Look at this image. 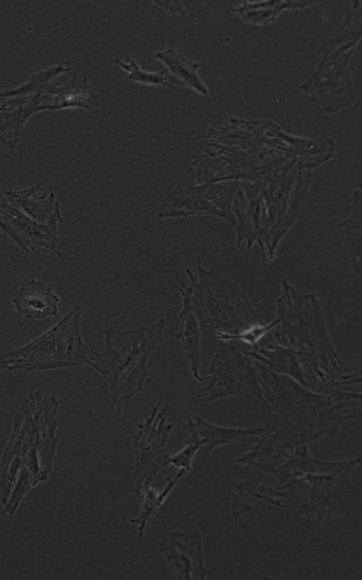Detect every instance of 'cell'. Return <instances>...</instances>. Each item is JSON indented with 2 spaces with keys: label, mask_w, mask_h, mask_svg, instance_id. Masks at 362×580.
<instances>
[{
  "label": "cell",
  "mask_w": 362,
  "mask_h": 580,
  "mask_svg": "<svg viewBox=\"0 0 362 580\" xmlns=\"http://www.w3.org/2000/svg\"><path fill=\"white\" fill-rule=\"evenodd\" d=\"M276 314L275 339L305 360L307 388L324 392L349 372L332 341L322 306L315 294L301 295L283 280Z\"/></svg>",
  "instance_id": "6da1fadb"
},
{
  "label": "cell",
  "mask_w": 362,
  "mask_h": 580,
  "mask_svg": "<svg viewBox=\"0 0 362 580\" xmlns=\"http://www.w3.org/2000/svg\"><path fill=\"white\" fill-rule=\"evenodd\" d=\"M60 401L31 389L16 411L12 431L1 459V501L7 502L18 472L27 473L35 486L52 472L59 438L56 436Z\"/></svg>",
  "instance_id": "7a4b0ae2"
},
{
  "label": "cell",
  "mask_w": 362,
  "mask_h": 580,
  "mask_svg": "<svg viewBox=\"0 0 362 580\" xmlns=\"http://www.w3.org/2000/svg\"><path fill=\"white\" fill-rule=\"evenodd\" d=\"M269 423L285 425L307 441L335 434L349 420L361 417V402L316 392L257 362Z\"/></svg>",
  "instance_id": "3957f363"
},
{
  "label": "cell",
  "mask_w": 362,
  "mask_h": 580,
  "mask_svg": "<svg viewBox=\"0 0 362 580\" xmlns=\"http://www.w3.org/2000/svg\"><path fill=\"white\" fill-rule=\"evenodd\" d=\"M166 326L165 319L131 329H103V350L91 358L90 367L106 381L110 407L119 416L140 392L149 375L147 362L161 345Z\"/></svg>",
  "instance_id": "277c9868"
},
{
  "label": "cell",
  "mask_w": 362,
  "mask_h": 580,
  "mask_svg": "<svg viewBox=\"0 0 362 580\" xmlns=\"http://www.w3.org/2000/svg\"><path fill=\"white\" fill-rule=\"evenodd\" d=\"M83 306L79 301L54 326L25 346L0 354V370L36 372L90 366L97 351L81 334Z\"/></svg>",
  "instance_id": "5b68a950"
},
{
  "label": "cell",
  "mask_w": 362,
  "mask_h": 580,
  "mask_svg": "<svg viewBox=\"0 0 362 580\" xmlns=\"http://www.w3.org/2000/svg\"><path fill=\"white\" fill-rule=\"evenodd\" d=\"M193 311L202 336L236 334L260 322L248 297L232 282L204 268L187 269Z\"/></svg>",
  "instance_id": "8992f818"
},
{
  "label": "cell",
  "mask_w": 362,
  "mask_h": 580,
  "mask_svg": "<svg viewBox=\"0 0 362 580\" xmlns=\"http://www.w3.org/2000/svg\"><path fill=\"white\" fill-rule=\"evenodd\" d=\"M352 11L320 47L321 58L300 89L326 113L350 106L356 97L349 73V60L361 35V19Z\"/></svg>",
  "instance_id": "52a82bcc"
},
{
  "label": "cell",
  "mask_w": 362,
  "mask_h": 580,
  "mask_svg": "<svg viewBox=\"0 0 362 580\" xmlns=\"http://www.w3.org/2000/svg\"><path fill=\"white\" fill-rule=\"evenodd\" d=\"M32 186L6 191L8 202L0 207V227L26 251L45 247L62 257L57 250V224L62 222L57 188Z\"/></svg>",
  "instance_id": "ba28073f"
},
{
  "label": "cell",
  "mask_w": 362,
  "mask_h": 580,
  "mask_svg": "<svg viewBox=\"0 0 362 580\" xmlns=\"http://www.w3.org/2000/svg\"><path fill=\"white\" fill-rule=\"evenodd\" d=\"M209 380L204 387L210 400L239 397L264 411V398L257 363L237 342H222L207 370Z\"/></svg>",
  "instance_id": "9c48e42d"
},
{
  "label": "cell",
  "mask_w": 362,
  "mask_h": 580,
  "mask_svg": "<svg viewBox=\"0 0 362 580\" xmlns=\"http://www.w3.org/2000/svg\"><path fill=\"white\" fill-rule=\"evenodd\" d=\"M162 403L161 399L151 414L137 424L133 436L135 452L133 477L137 494L144 487L152 484L159 471L167 466L169 455L166 447L174 426L164 416Z\"/></svg>",
  "instance_id": "30bf717a"
},
{
  "label": "cell",
  "mask_w": 362,
  "mask_h": 580,
  "mask_svg": "<svg viewBox=\"0 0 362 580\" xmlns=\"http://www.w3.org/2000/svg\"><path fill=\"white\" fill-rule=\"evenodd\" d=\"M159 547L176 579H205L200 533H167L159 542Z\"/></svg>",
  "instance_id": "8fae6325"
},
{
  "label": "cell",
  "mask_w": 362,
  "mask_h": 580,
  "mask_svg": "<svg viewBox=\"0 0 362 580\" xmlns=\"http://www.w3.org/2000/svg\"><path fill=\"white\" fill-rule=\"evenodd\" d=\"M42 110L40 92L22 93L14 89L0 91V144L9 149H14L28 118Z\"/></svg>",
  "instance_id": "7c38bea8"
},
{
  "label": "cell",
  "mask_w": 362,
  "mask_h": 580,
  "mask_svg": "<svg viewBox=\"0 0 362 580\" xmlns=\"http://www.w3.org/2000/svg\"><path fill=\"white\" fill-rule=\"evenodd\" d=\"M188 437L186 440L198 444L203 450V457L215 448L244 439L251 436L264 434L266 428H230L218 426L200 416L188 417Z\"/></svg>",
  "instance_id": "4fadbf2b"
},
{
  "label": "cell",
  "mask_w": 362,
  "mask_h": 580,
  "mask_svg": "<svg viewBox=\"0 0 362 580\" xmlns=\"http://www.w3.org/2000/svg\"><path fill=\"white\" fill-rule=\"evenodd\" d=\"M181 307L179 312L180 330L176 334L189 361L193 378L200 382L204 380L200 374L201 362L202 334L199 323L193 311L191 288L180 281Z\"/></svg>",
  "instance_id": "5bb4252c"
},
{
  "label": "cell",
  "mask_w": 362,
  "mask_h": 580,
  "mask_svg": "<svg viewBox=\"0 0 362 580\" xmlns=\"http://www.w3.org/2000/svg\"><path fill=\"white\" fill-rule=\"evenodd\" d=\"M16 311L30 319H44L58 314L59 297L45 283L32 279L22 284L12 299Z\"/></svg>",
  "instance_id": "9a60e30c"
},
{
  "label": "cell",
  "mask_w": 362,
  "mask_h": 580,
  "mask_svg": "<svg viewBox=\"0 0 362 580\" xmlns=\"http://www.w3.org/2000/svg\"><path fill=\"white\" fill-rule=\"evenodd\" d=\"M251 348L246 352L252 359L307 387L305 360L298 351L280 343L268 344L264 347L258 345Z\"/></svg>",
  "instance_id": "2e32d148"
},
{
  "label": "cell",
  "mask_w": 362,
  "mask_h": 580,
  "mask_svg": "<svg viewBox=\"0 0 362 580\" xmlns=\"http://www.w3.org/2000/svg\"><path fill=\"white\" fill-rule=\"evenodd\" d=\"M222 217L217 208L195 191H168L162 200L157 216L160 218H187L195 215Z\"/></svg>",
  "instance_id": "e0dca14e"
},
{
  "label": "cell",
  "mask_w": 362,
  "mask_h": 580,
  "mask_svg": "<svg viewBox=\"0 0 362 580\" xmlns=\"http://www.w3.org/2000/svg\"><path fill=\"white\" fill-rule=\"evenodd\" d=\"M50 110L64 108H103L91 89L87 73L78 79L75 76L64 85L53 83L48 89Z\"/></svg>",
  "instance_id": "ac0fdd59"
},
{
  "label": "cell",
  "mask_w": 362,
  "mask_h": 580,
  "mask_svg": "<svg viewBox=\"0 0 362 580\" xmlns=\"http://www.w3.org/2000/svg\"><path fill=\"white\" fill-rule=\"evenodd\" d=\"M154 56L166 67V70L176 80L178 85L186 86L202 95L208 93L198 74L200 64L188 60L183 53L172 47L157 51Z\"/></svg>",
  "instance_id": "d6986e66"
},
{
  "label": "cell",
  "mask_w": 362,
  "mask_h": 580,
  "mask_svg": "<svg viewBox=\"0 0 362 580\" xmlns=\"http://www.w3.org/2000/svg\"><path fill=\"white\" fill-rule=\"evenodd\" d=\"M186 472L179 470L174 477H169L166 484L162 490H158L152 484L142 488L137 496L142 499V504L137 516L130 521L137 528L138 536L142 538L157 511L163 504L178 481Z\"/></svg>",
  "instance_id": "ffe728a7"
},
{
  "label": "cell",
  "mask_w": 362,
  "mask_h": 580,
  "mask_svg": "<svg viewBox=\"0 0 362 580\" xmlns=\"http://www.w3.org/2000/svg\"><path fill=\"white\" fill-rule=\"evenodd\" d=\"M310 1H265L249 4L245 2L239 8H234L233 11L239 13L240 16L249 23L266 25L273 22L283 9L301 8L310 4Z\"/></svg>",
  "instance_id": "44dd1931"
},
{
  "label": "cell",
  "mask_w": 362,
  "mask_h": 580,
  "mask_svg": "<svg viewBox=\"0 0 362 580\" xmlns=\"http://www.w3.org/2000/svg\"><path fill=\"white\" fill-rule=\"evenodd\" d=\"M113 62L128 73V79L132 81L149 86H167L169 84L178 85L176 80L166 69L148 72L141 69L134 59L126 62L120 59H115Z\"/></svg>",
  "instance_id": "7402d4cb"
},
{
  "label": "cell",
  "mask_w": 362,
  "mask_h": 580,
  "mask_svg": "<svg viewBox=\"0 0 362 580\" xmlns=\"http://www.w3.org/2000/svg\"><path fill=\"white\" fill-rule=\"evenodd\" d=\"M278 324L276 318L272 322L264 324L261 322L251 325L250 326L236 333V334H217L215 338L222 342L233 341L243 343L248 346L254 347L258 346L259 341L271 330L276 328Z\"/></svg>",
  "instance_id": "603a6c76"
},
{
  "label": "cell",
  "mask_w": 362,
  "mask_h": 580,
  "mask_svg": "<svg viewBox=\"0 0 362 580\" xmlns=\"http://www.w3.org/2000/svg\"><path fill=\"white\" fill-rule=\"evenodd\" d=\"M200 450V446L193 442L185 440V446L171 456H169L167 465H171L179 470L188 472L196 454Z\"/></svg>",
  "instance_id": "cb8c5ba5"
}]
</instances>
